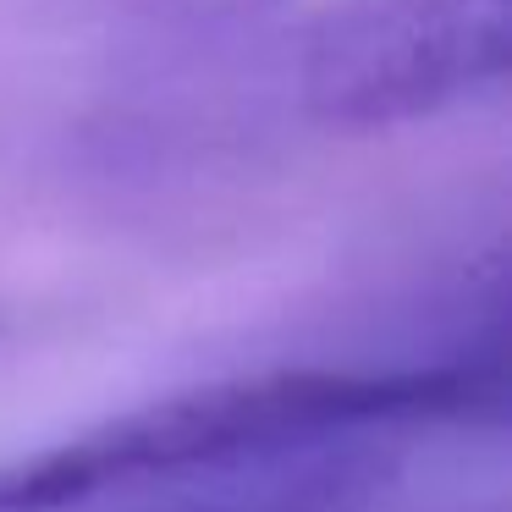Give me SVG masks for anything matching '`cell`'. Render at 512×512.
<instances>
[{
	"label": "cell",
	"mask_w": 512,
	"mask_h": 512,
	"mask_svg": "<svg viewBox=\"0 0 512 512\" xmlns=\"http://www.w3.org/2000/svg\"><path fill=\"white\" fill-rule=\"evenodd\" d=\"M479 402H501V353L430 358L386 369H259L171 391L144 408L78 430L56 446L0 463V512H72L127 490L226 479L292 457L386 435L402 424L463 419Z\"/></svg>",
	"instance_id": "cell-1"
},
{
	"label": "cell",
	"mask_w": 512,
	"mask_h": 512,
	"mask_svg": "<svg viewBox=\"0 0 512 512\" xmlns=\"http://www.w3.org/2000/svg\"><path fill=\"white\" fill-rule=\"evenodd\" d=\"M507 0H342L298 50V111L331 133H391L501 89Z\"/></svg>",
	"instance_id": "cell-2"
},
{
	"label": "cell",
	"mask_w": 512,
	"mask_h": 512,
	"mask_svg": "<svg viewBox=\"0 0 512 512\" xmlns=\"http://www.w3.org/2000/svg\"><path fill=\"white\" fill-rule=\"evenodd\" d=\"M182 12H199V17H254V12H270L281 0H171Z\"/></svg>",
	"instance_id": "cell-3"
}]
</instances>
